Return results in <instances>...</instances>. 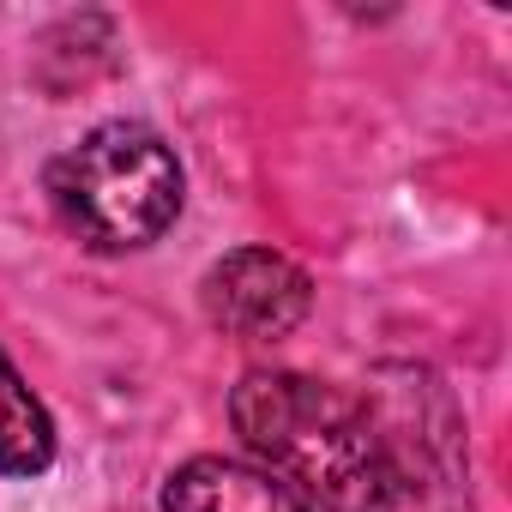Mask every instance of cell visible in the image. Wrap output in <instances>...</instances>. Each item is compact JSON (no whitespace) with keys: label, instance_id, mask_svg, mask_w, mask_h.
I'll use <instances>...</instances> for the list:
<instances>
[{"label":"cell","instance_id":"cell-4","mask_svg":"<svg viewBox=\"0 0 512 512\" xmlns=\"http://www.w3.org/2000/svg\"><path fill=\"white\" fill-rule=\"evenodd\" d=\"M163 512H314L284 476H272L266 464L247 458H223V452H199L181 470H169L163 482Z\"/></svg>","mask_w":512,"mask_h":512},{"label":"cell","instance_id":"cell-3","mask_svg":"<svg viewBox=\"0 0 512 512\" xmlns=\"http://www.w3.org/2000/svg\"><path fill=\"white\" fill-rule=\"evenodd\" d=\"M205 320L241 344L290 338L314 308V278L272 247H235L199 278Z\"/></svg>","mask_w":512,"mask_h":512},{"label":"cell","instance_id":"cell-2","mask_svg":"<svg viewBox=\"0 0 512 512\" xmlns=\"http://www.w3.org/2000/svg\"><path fill=\"white\" fill-rule=\"evenodd\" d=\"M181 157L139 121H103L49 163L55 217L97 253H133L181 217Z\"/></svg>","mask_w":512,"mask_h":512},{"label":"cell","instance_id":"cell-1","mask_svg":"<svg viewBox=\"0 0 512 512\" xmlns=\"http://www.w3.org/2000/svg\"><path fill=\"white\" fill-rule=\"evenodd\" d=\"M229 422L253 458H266L308 506L320 512H392L398 506V458L368 416L362 398L296 374L253 368L229 392Z\"/></svg>","mask_w":512,"mask_h":512},{"label":"cell","instance_id":"cell-5","mask_svg":"<svg viewBox=\"0 0 512 512\" xmlns=\"http://www.w3.org/2000/svg\"><path fill=\"white\" fill-rule=\"evenodd\" d=\"M55 464V422L0 350V476H43Z\"/></svg>","mask_w":512,"mask_h":512}]
</instances>
